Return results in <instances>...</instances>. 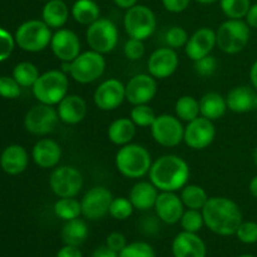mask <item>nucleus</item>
I'll use <instances>...</instances> for the list:
<instances>
[{
  "mask_svg": "<svg viewBox=\"0 0 257 257\" xmlns=\"http://www.w3.org/2000/svg\"><path fill=\"white\" fill-rule=\"evenodd\" d=\"M202 215L206 227L218 236L235 235L243 222L240 206L231 198L221 196L208 198Z\"/></svg>",
  "mask_w": 257,
  "mask_h": 257,
  "instance_id": "obj_1",
  "label": "nucleus"
},
{
  "mask_svg": "<svg viewBox=\"0 0 257 257\" xmlns=\"http://www.w3.org/2000/svg\"><path fill=\"white\" fill-rule=\"evenodd\" d=\"M191 171L188 163L176 155H163L153 161L148 176L160 192H177L188 182Z\"/></svg>",
  "mask_w": 257,
  "mask_h": 257,
  "instance_id": "obj_2",
  "label": "nucleus"
},
{
  "mask_svg": "<svg viewBox=\"0 0 257 257\" xmlns=\"http://www.w3.org/2000/svg\"><path fill=\"white\" fill-rule=\"evenodd\" d=\"M115 167L125 178L138 180L150 173L153 161L151 153L145 146L128 143L122 146L115 153Z\"/></svg>",
  "mask_w": 257,
  "mask_h": 257,
  "instance_id": "obj_3",
  "label": "nucleus"
},
{
  "mask_svg": "<svg viewBox=\"0 0 257 257\" xmlns=\"http://www.w3.org/2000/svg\"><path fill=\"white\" fill-rule=\"evenodd\" d=\"M32 89L35 99L39 103L58 105L68 94L69 79L60 69H50L39 75Z\"/></svg>",
  "mask_w": 257,
  "mask_h": 257,
  "instance_id": "obj_4",
  "label": "nucleus"
},
{
  "mask_svg": "<svg viewBox=\"0 0 257 257\" xmlns=\"http://www.w3.org/2000/svg\"><path fill=\"white\" fill-rule=\"evenodd\" d=\"M250 27L242 19H227L216 30V45L226 54H237L250 42Z\"/></svg>",
  "mask_w": 257,
  "mask_h": 257,
  "instance_id": "obj_5",
  "label": "nucleus"
},
{
  "mask_svg": "<svg viewBox=\"0 0 257 257\" xmlns=\"http://www.w3.org/2000/svg\"><path fill=\"white\" fill-rule=\"evenodd\" d=\"M52 29L43 20L32 19L24 22L15 32V43L28 53H39L47 49L52 42Z\"/></svg>",
  "mask_w": 257,
  "mask_h": 257,
  "instance_id": "obj_6",
  "label": "nucleus"
},
{
  "mask_svg": "<svg viewBox=\"0 0 257 257\" xmlns=\"http://www.w3.org/2000/svg\"><path fill=\"white\" fill-rule=\"evenodd\" d=\"M123 27L128 37L145 42L155 33L157 28V18L153 10L147 5L137 4L125 10Z\"/></svg>",
  "mask_w": 257,
  "mask_h": 257,
  "instance_id": "obj_7",
  "label": "nucleus"
},
{
  "mask_svg": "<svg viewBox=\"0 0 257 257\" xmlns=\"http://www.w3.org/2000/svg\"><path fill=\"white\" fill-rule=\"evenodd\" d=\"M85 39L89 48L100 54H107L117 48L119 40V32L114 23L107 18H99L88 25Z\"/></svg>",
  "mask_w": 257,
  "mask_h": 257,
  "instance_id": "obj_8",
  "label": "nucleus"
},
{
  "mask_svg": "<svg viewBox=\"0 0 257 257\" xmlns=\"http://www.w3.org/2000/svg\"><path fill=\"white\" fill-rule=\"evenodd\" d=\"M107 62L104 55L89 49L82 52L72 62L69 75L80 84H90L99 79L104 73Z\"/></svg>",
  "mask_w": 257,
  "mask_h": 257,
  "instance_id": "obj_9",
  "label": "nucleus"
},
{
  "mask_svg": "<svg viewBox=\"0 0 257 257\" xmlns=\"http://www.w3.org/2000/svg\"><path fill=\"white\" fill-rule=\"evenodd\" d=\"M84 181L82 173L74 166H59L49 177V187L57 197H75L82 191Z\"/></svg>",
  "mask_w": 257,
  "mask_h": 257,
  "instance_id": "obj_10",
  "label": "nucleus"
},
{
  "mask_svg": "<svg viewBox=\"0 0 257 257\" xmlns=\"http://www.w3.org/2000/svg\"><path fill=\"white\" fill-rule=\"evenodd\" d=\"M151 135L155 142L162 147H177L183 142L185 127L178 117L163 113L157 115L153 124L151 125Z\"/></svg>",
  "mask_w": 257,
  "mask_h": 257,
  "instance_id": "obj_11",
  "label": "nucleus"
},
{
  "mask_svg": "<svg viewBox=\"0 0 257 257\" xmlns=\"http://www.w3.org/2000/svg\"><path fill=\"white\" fill-rule=\"evenodd\" d=\"M59 120V114L54 105L39 103L27 112L24 127L34 136H47L55 130Z\"/></svg>",
  "mask_w": 257,
  "mask_h": 257,
  "instance_id": "obj_12",
  "label": "nucleus"
},
{
  "mask_svg": "<svg viewBox=\"0 0 257 257\" xmlns=\"http://www.w3.org/2000/svg\"><path fill=\"white\" fill-rule=\"evenodd\" d=\"M113 201V195L104 186H94L89 188L80 200L82 216L89 221L102 220L109 215V206Z\"/></svg>",
  "mask_w": 257,
  "mask_h": 257,
  "instance_id": "obj_13",
  "label": "nucleus"
},
{
  "mask_svg": "<svg viewBox=\"0 0 257 257\" xmlns=\"http://www.w3.org/2000/svg\"><path fill=\"white\" fill-rule=\"evenodd\" d=\"M216 137V128L212 120L207 118L197 117L191 120L185 127L183 142L195 151L206 150L212 145Z\"/></svg>",
  "mask_w": 257,
  "mask_h": 257,
  "instance_id": "obj_14",
  "label": "nucleus"
},
{
  "mask_svg": "<svg viewBox=\"0 0 257 257\" xmlns=\"http://www.w3.org/2000/svg\"><path fill=\"white\" fill-rule=\"evenodd\" d=\"M93 100L100 110L109 112L117 109L125 100V84L115 78L103 80L94 90Z\"/></svg>",
  "mask_w": 257,
  "mask_h": 257,
  "instance_id": "obj_15",
  "label": "nucleus"
},
{
  "mask_svg": "<svg viewBox=\"0 0 257 257\" xmlns=\"http://www.w3.org/2000/svg\"><path fill=\"white\" fill-rule=\"evenodd\" d=\"M157 79L150 73L135 75L125 84V100L132 105L148 104L157 94Z\"/></svg>",
  "mask_w": 257,
  "mask_h": 257,
  "instance_id": "obj_16",
  "label": "nucleus"
},
{
  "mask_svg": "<svg viewBox=\"0 0 257 257\" xmlns=\"http://www.w3.org/2000/svg\"><path fill=\"white\" fill-rule=\"evenodd\" d=\"M50 49L60 62H73L82 53L80 39L73 30L60 28L53 33Z\"/></svg>",
  "mask_w": 257,
  "mask_h": 257,
  "instance_id": "obj_17",
  "label": "nucleus"
},
{
  "mask_svg": "<svg viewBox=\"0 0 257 257\" xmlns=\"http://www.w3.org/2000/svg\"><path fill=\"white\" fill-rule=\"evenodd\" d=\"M180 65L177 52L170 47L156 49L150 55L147 62L148 73L156 79H166L173 75Z\"/></svg>",
  "mask_w": 257,
  "mask_h": 257,
  "instance_id": "obj_18",
  "label": "nucleus"
},
{
  "mask_svg": "<svg viewBox=\"0 0 257 257\" xmlns=\"http://www.w3.org/2000/svg\"><path fill=\"white\" fill-rule=\"evenodd\" d=\"M153 210L161 222L166 225H176L180 222L186 207L176 192H160Z\"/></svg>",
  "mask_w": 257,
  "mask_h": 257,
  "instance_id": "obj_19",
  "label": "nucleus"
},
{
  "mask_svg": "<svg viewBox=\"0 0 257 257\" xmlns=\"http://www.w3.org/2000/svg\"><path fill=\"white\" fill-rule=\"evenodd\" d=\"M215 47H217L216 45V30L203 27L196 30L192 35H190L185 47V52L192 62H196L206 55H210Z\"/></svg>",
  "mask_w": 257,
  "mask_h": 257,
  "instance_id": "obj_20",
  "label": "nucleus"
},
{
  "mask_svg": "<svg viewBox=\"0 0 257 257\" xmlns=\"http://www.w3.org/2000/svg\"><path fill=\"white\" fill-rule=\"evenodd\" d=\"M32 157L35 165L43 170L55 168L62 158V148L57 141L42 138L33 147Z\"/></svg>",
  "mask_w": 257,
  "mask_h": 257,
  "instance_id": "obj_21",
  "label": "nucleus"
},
{
  "mask_svg": "<svg viewBox=\"0 0 257 257\" xmlns=\"http://www.w3.org/2000/svg\"><path fill=\"white\" fill-rule=\"evenodd\" d=\"M60 122L74 125L82 122L87 115V102L78 94H67L57 105Z\"/></svg>",
  "mask_w": 257,
  "mask_h": 257,
  "instance_id": "obj_22",
  "label": "nucleus"
},
{
  "mask_svg": "<svg viewBox=\"0 0 257 257\" xmlns=\"http://www.w3.org/2000/svg\"><path fill=\"white\" fill-rule=\"evenodd\" d=\"M172 253L175 257H206L207 248L197 233H178L172 241Z\"/></svg>",
  "mask_w": 257,
  "mask_h": 257,
  "instance_id": "obj_23",
  "label": "nucleus"
},
{
  "mask_svg": "<svg viewBox=\"0 0 257 257\" xmlns=\"http://www.w3.org/2000/svg\"><path fill=\"white\" fill-rule=\"evenodd\" d=\"M29 163L27 150L20 145H10L0 155V167L5 173L17 176L24 172Z\"/></svg>",
  "mask_w": 257,
  "mask_h": 257,
  "instance_id": "obj_24",
  "label": "nucleus"
},
{
  "mask_svg": "<svg viewBox=\"0 0 257 257\" xmlns=\"http://www.w3.org/2000/svg\"><path fill=\"white\" fill-rule=\"evenodd\" d=\"M257 92L247 85L232 88L226 95L227 108L233 113H247L256 109Z\"/></svg>",
  "mask_w": 257,
  "mask_h": 257,
  "instance_id": "obj_25",
  "label": "nucleus"
},
{
  "mask_svg": "<svg viewBox=\"0 0 257 257\" xmlns=\"http://www.w3.org/2000/svg\"><path fill=\"white\" fill-rule=\"evenodd\" d=\"M158 193L160 191L151 181H140L131 188L128 198L132 202L135 210L146 212L155 207Z\"/></svg>",
  "mask_w": 257,
  "mask_h": 257,
  "instance_id": "obj_26",
  "label": "nucleus"
},
{
  "mask_svg": "<svg viewBox=\"0 0 257 257\" xmlns=\"http://www.w3.org/2000/svg\"><path fill=\"white\" fill-rule=\"evenodd\" d=\"M70 9L64 0H49L42 10V20L50 28L58 30L67 24Z\"/></svg>",
  "mask_w": 257,
  "mask_h": 257,
  "instance_id": "obj_27",
  "label": "nucleus"
},
{
  "mask_svg": "<svg viewBox=\"0 0 257 257\" xmlns=\"http://www.w3.org/2000/svg\"><path fill=\"white\" fill-rule=\"evenodd\" d=\"M136 131H137V125L133 123V120L131 118L122 117L110 123L107 135L113 145L122 147L128 143H132L136 136Z\"/></svg>",
  "mask_w": 257,
  "mask_h": 257,
  "instance_id": "obj_28",
  "label": "nucleus"
},
{
  "mask_svg": "<svg viewBox=\"0 0 257 257\" xmlns=\"http://www.w3.org/2000/svg\"><path fill=\"white\" fill-rule=\"evenodd\" d=\"M226 97L217 92H208L203 94L200 99V113L202 117L210 120H217L227 110Z\"/></svg>",
  "mask_w": 257,
  "mask_h": 257,
  "instance_id": "obj_29",
  "label": "nucleus"
},
{
  "mask_svg": "<svg viewBox=\"0 0 257 257\" xmlns=\"http://www.w3.org/2000/svg\"><path fill=\"white\" fill-rule=\"evenodd\" d=\"M89 235V228L87 222L82 218H74V220L65 221L62 228V240L64 245L78 246L85 242Z\"/></svg>",
  "mask_w": 257,
  "mask_h": 257,
  "instance_id": "obj_30",
  "label": "nucleus"
},
{
  "mask_svg": "<svg viewBox=\"0 0 257 257\" xmlns=\"http://www.w3.org/2000/svg\"><path fill=\"white\" fill-rule=\"evenodd\" d=\"M70 15L80 25H90L100 18L99 5L95 0H75L70 8Z\"/></svg>",
  "mask_w": 257,
  "mask_h": 257,
  "instance_id": "obj_31",
  "label": "nucleus"
},
{
  "mask_svg": "<svg viewBox=\"0 0 257 257\" xmlns=\"http://www.w3.org/2000/svg\"><path fill=\"white\" fill-rule=\"evenodd\" d=\"M180 197L186 208L200 211H202L210 198L205 188L198 185H188V183L181 190Z\"/></svg>",
  "mask_w": 257,
  "mask_h": 257,
  "instance_id": "obj_32",
  "label": "nucleus"
},
{
  "mask_svg": "<svg viewBox=\"0 0 257 257\" xmlns=\"http://www.w3.org/2000/svg\"><path fill=\"white\" fill-rule=\"evenodd\" d=\"M176 117L180 118L182 122H191L200 117V100L192 95H182L177 99L175 104Z\"/></svg>",
  "mask_w": 257,
  "mask_h": 257,
  "instance_id": "obj_33",
  "label": "nucleus"
},
{
  "mask_svg": "<svg viewBox=\"0 0 257 257\" xmlns=\"http://www.w3.org/2000/svg\"><path fill=\"white\" fill-rule=\"evenodd\" d=\"M54 213L58 218L63 221H70L78 218L82 215V205L75 197L59 198L54 203Z\"/></svg>",
  "mask_w": 257,
  "mask_h": 257,
  "instance_id": "obj_34",
  "label": "nucleus"
},
{
  "mask_svg": "<svg viewBox=\"0 0 257 257\" xmlns=\"http://www.w3.org/2000/svg\"><path fill=\"white\" fill-rule=\"evenodd\" d=\"M40 73L37 65L30 62H22L13 69V78L22 88H32L39 78Z\"/></svg>",
  "mask_w": 257,
  "mask_h": 257,
  "instance_id": "obj_35",
  "label": "nucleus"
},
{
  "mask_svg": "<svg viewBox=\"0 0 257 257\" xmlns=\"http://www.w3.org/2000/svg\"><path fill=\"white\" fill-rule=\"evenodd\" d=\"M251 7V0H220V8L228 19H243Z\"/></svg>",
  "mask_w": 257,
  "mask_h": 257,
  "instance_id": "obj_36",
  "label": "nucleus"
},
{
  "mask_svg": "<svg viewBox=\"0 0 257 257\" xmlns=\"http://www.w3.org/2000/svg\"><path fill=\"white\" fill-rule=\"evenodd\" d=\"M181 227L186 232L197 233L202 230L205 226V220H203L202 211L200 210H191V208H186L183 212L182 217L180 220Z\"/></svg>",
  "mask_w": 257,
  "mask_h": 257,
  "instance_id": "obj_37",
  "label": "nucleus"
},
{
  "mask_svg": "<svg viewBox=\"0 0 257 257\" xmlns=\"http://www.w3.org/2000/svg\"><path fill=\"white\" fill-rule=\"evenodd\" d=\"M156 117H157V115H156L155 110H153L148 104L133 105L130 114V118L133 120V123H135L137 127L141 128H151V125L155 122Z\"/></svg>",
  "mask_w": 257,
  "mask_h": 257,
  "instance_id": "obj_38",
  "label": "nucleus"
},
{
  "mask_svg": "<svg viewBox=\"0 0 257 257\" xmlns=\"http://www.w3.org/2000/svg\"><path fill=\"white\" fill-rule=\"evenodd\" d=\"M135 207L128 197H113L109 206V216L114 220L124 221L132 216Z\"/></svg>",
  "mask_w": 257,
  "mask_h": 257,
  "instance_id": "obj_39",
  "label": "nucleus"
},
{
  "mask_svg": "<svg viewBox=\"0 0 257 257\" xmlns=\"http://www.w3.org/2000/svg\"><path fill=\"white\" fill-rule=\"evenodd\" d=\"M188 38H190V35H188L187 30H186L185 28L175 25V27L170 28V29L166 32V47H170L175 50L180 49V48H185L188 42Z\"/></svg>",
  "mask_w": 257,
  "mask_h": 257,
  "instance_id": "obj_40",
  "label": "nucleus"
},
{
  "mask_svg": "<svg viewBox=\"0 0 257 257\" xmlns=\"http://www.w3.org/2000/svg\"><path fill=\"white\" fill-rule=\"evenodd\" d=\"M119 257H156V253L150 243L145 241H135L127 243L119 252Z\"/></svg>",
  "mask_w": 257,
  "mask_h": 257,
  "instance_id": "obj_41",
  "label": "nucleus"
},
{
  "mask_svg": "<svg viewBox=\"0 0 257 257\" xmlns=\"http://www.w3.org/2000/svg\"><path fill=\"white\" fill-rule=\"evenodd\" d=\"M22 94V87L19 83L9 75L0 77V97L5 99H15Z\"/></svg>",
  "mask_w": 257,
  "mask_h": 257,
  "instance_id": "obj_42",
  "label": "nucleus"
},
{
  "mask_svg": "<svg viewBox=\"0 0 257 257\" xmlns=\"http://www.w3.org/2000/svg\"><path fill=\"white\" fill-rule=\"evenodd\" d=\"M236 237L246 245H252L257 242V223L252 221H246L240 225L236 231Z\"/></svg>",
  "mask_w": 257,
  "mask_h": 257,
  "instance_id": "obj_43",
  "label": "nucleus"
},
{
  "mask_svg": "<svg viewBox=\"0 0 257 257\" xmlns=\"http://www.w3.org/2000/svg\"><path fill=\"white\" fill-rule=\"evenodd\" d=\"M217 59L213 55H206V57L201 58V59L195 62V72L196 74L200 77L208 78L213 75V73L217 69Z\"/></svg>",
  "mask_w": 257,
  "mask_h": 257,
  "instance_id": "obj_44",
  "label": "nucleus"
},
{
  "mask_svg": "<svg viewBox=\"0 0 257 257\" xmlns=\"http://www.w3.org/2000/svg\"><path fill=\"white\" fill-rule=\"evenodd\" d=\"M123 53H124V57L128 60H140L141 58H143L146 53L145 43L143 40L135 39V38H130V39L125 42L124 47H123Z\"/></svg>",
  "mask_w": 257,
  "mask_h": 257,
  "instance_id": "obj_45",
  "label": "nucleus"
},
{
  "mask_svg": "<svg viewBox=\"0 0 257 257\" xmlns=\"http://www.w3.org/2000/svg\"><path fill=\"white\" fill-rule=\"evenodd\" d=\"M15 44V38L4 28H0V62H4L12 55Z\"/></svg>",
  "mask_w": 257,
  "mask_h": 257,
  "instance_id": "obj_46",
  "label": "nucleus"
},
{
  "mask_svg": "<svg viewBox=\"0 0 257 257\" xmlns=\"http://www.w3.org/2000/svg\"><path fill=\"white\" fill-rule=\"evenodd\" d=\"M105 245L109 248H112L113 251L119 253L123 248L127 246V240H125V236L120 232H110L107 236V240H105Z\"/></svg>",
  "mask_w": 257,
  "mask_h": 257,
  "instance_id": "obj_47",
  "label": "nucleus"
},
{
  "mask_svg": "<svg viewBox=\"0 0 257 257\" xmlns=\"http://www.w3.org/2000/svg\"><path fill=\"white\" fill-rule=\"evenodd\" d=\"M191 4V0H162V5L167 12L180 14L185 12Z\"/></svg>",
  "mask_w": 257,
  "mask_h": 257,
  "instance_id": "obj_48",
  "label": "nucleus"
},
{
  "mask_svg": "<svg viewBox=\"0 0 257 257\" xmlns=\"http://www.w3.org/2000/svg\"><path fill=\"white\" fill-rule=\"evenodd\" d=\"M57 257H83V255L78 246L64 245L57 252Z\"/></svg>",
  "mask_w": 257,
  "mask_h": 257,
  "instance_id": "obj_49",
  "label": "nucleus"
},
{
  "mask_svg": "<svg viewBox=\"0 0 257 257\" xmlns=\"http://www.w3.org/2000/svg\"><path fill=\"white\" fill-rule=\"evenodd\" d=\"M245 22L247 25L253 29H257V3L256 4H251L250 9H248L247 14L245 17Z\"/></svg>",
  "mask_w": 257,
  "mask_h": 257,
  "instance_id": "obj_50",
  "label": "nucleus"
},
{
  "mask_svg": "<svg viewBox=\"0 0 257 257\" xmlns=\"http://www.w3.org/2000/svg\"><path fill=\"white\" fill-rule=\"evenodd\" d=\"M92 257H119V253L113 251L112 248H109L107 245H105V246H100V247L95 248V250L93 251Z\"/></svg>",
  "mask_w": 257,
  "mask_h": 257,
  "instance_id": "obj_51",
  "label": "nucleus"
},
{
  "mask_svg": "<svg viewBox=\"0 0 257 257\" xmlns=\"http://www.w3.org/2000/svg\"><path fill=\"white\" fill-rule=\"evenodd\" d=\"M113 3H114L118 8H120V9L128 10L131 9V8L135 7V5H137L138 0H113Z\"/></svg>",
  "mask_w": 257,
  "mask_h": 257,
  "instance_id": "obj_52",
  "label": "nucleus"
},
{
  "mask_svg": "<svg viewBox=\"0 0 257 257\" xmlns=\"http://www.w3.org/2000/svg\"><path fill=\"white\" fill-rule=\"evenodd\" d=\"M250 80L251 84H252V88L257 92V60L253 63L250 69Z\"/></svg>",
  "mask_w": 257,
  "mask_h": 257,
  "instance_id": "obj_53",
  "label": "nucleus"
},
{
  "mask_svg": "<svg viewBox=\"0 0 257 257\" xmlns=\"http://www.w3.org/2000/svg\"><path fill=\"white\" fill-rule=\"evenodd\" d=\"M248 191H250V193L253 196V197L257 198V175L250 181V185H248Z\"/></svg>",
  "mask_w": 257,
  "mask_h": 257,
  "instance_id": "obj_54",
  "label": "nucleus"
},
{
  "mask_svg": "<svg viewBox=\"0 0 257 257\" xmlns=\"http://www.w3.org/2000/svg\"><path fill=\"white\" fill-rule=\"evenodd\" d=\"M70 69H72V62H62V68H60V70H62L63 73H65V74H69L70 73Z\"/></svg>",
  "mask_w": 257,
  "mask_h": 257,
  "instance_id": "obj_55",
  "label": "nucleus"
},
{
  "mask_svg": "<svg viewBox=\"0 0 257 257\" xmlns=\"http://www.w3.org/2000/svg\"><path fill=\"white\" fill-rule=\"evenodd\" d=\"M195 2L200 3L202 5H210V4H215V3L220 2V0H195Z\"/></svg>",
  "mask_w": 257,
  "mask_h": 257,
  "instance_id": "obj_56",
  "label": "nucleus"
},
{
  "mask_svg": "<svg viewBox=\"0 0 257 257\" xmlns=\"http://www.w3.org/2000/svg\"><path fill=\"white\" fill-rule=\"evenodd\" d=\"M253 162H255V165L257 167V147L255 148V151H253Z\"/></svg>",
  "mask_w": 257,
  "mask_h": 257,
  "instance_id": "obj_57",
  "label": "nucleus"
},
{
  "mask_svg": "<svg viewBox=\"0 0 257 257\" xmlns=\"http://www.w3.org/2000/svg\"><path fill=\"white\" fill-rule=\"evenodd\" d=\"M237 257H255V256H252V255H241V256H237Z\"/></svg>",
  "mask_w": 257,
  "mask_h": 257,
  "instance_id": "obj_58",
  "label": "nucleus"
},
{
  "mask_svg": "<svg viewBox=\"0 0 257 257\" xmlns=\"http://www.w3.org/2000/svg\"><path fill=\"white\" fill-rule=\"evenodd\" d=\"M40 2H44V3H47V2H49V0H40Z\"/></svg>",
  "mask_w": 257,
  "mask_h": 257,
  "instance_id": "obj_59",
  "label": "nucleus"
},
{
  "mask_svg": "<svg viewBox=\"0 0 257 257\" xmlns=\"http://www.w3.org/2000/svg\"><path fill=\"white\" fill-rule=\"evenodd\" d=\"M256 110H257V109H256Z\"/></svg>",
  "mask_w": 257,
  "mask_h": 257,
  "instance_id": "obj_60",
  "label": "nucleus"
}]
</instances>
